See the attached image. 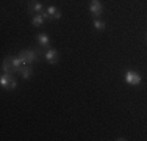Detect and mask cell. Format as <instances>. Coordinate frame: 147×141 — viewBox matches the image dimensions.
Masks as SVG:
<instances>
[{
    "label": "cell",
    "instance_id": "2",
    "mask_svg": "<svg viewBox=\"0 0 147 141\" xmlns=\"http://www.w3.org/2000/svg\"><path fill=\"white\" fill-rule=\"evenodd\" d=\"M124 79H125V82L128 85H131V86H138V85L141 83V75H139V72L131 70V69H128L124 72Z\"/></svg>",
    "mask_w": 147,
    "mask_h": 141
},
{
    "label": "cell",
    "instance_id": "4",
    "mask_svg": "<svg viewBox=\"0 0 147 141\" xmlns=\"http://www.w3.org/2000/svg\"><path fill=\"white\" fill-rule=\"evenodd\" d=\"M89 9H91V14L94 16V19L99 17L100 14L103 13V6H102V3H100V0H92L91 5H89Z\"/></svg>",
    "mask_w": 147,
    "mask_h": 141
},
{
    "label": "cell",
    "instance_id": "5",
    "mask_svg": "<svg viewBox=\"0 0 147 141\" xmlns=\"http://www.w3.org/2000/svg\"><path fill=\"white\" fill-rule=\"evenodd\" d=\"M36 39H38V42H39V45L42 49H49V45H50V38H49L47 33H39L36 36Z\"/></svg>",
    "mask_w": 147,
    "mask_h": 141
},
{
    "label": "cell",
    "instance_id": "9",
    "mask_svg": "<svg viewBox=\"0 0 147 141\" xmlns=\"http://www.w3.org/2000/svg\"><path fill=\"white\" fill-rule=\"evenodd\" d=\"M44 17H42V14H34V16L33 17H31V24H33V25L34 27H41V25H42V24H44Z\"/></svg>",
    "mask_w": 147,
    "mask_h": 141
},
{
    "label": "cell",
    "instance_id": "12",
    "mask_svg": "<svg viewBox=\"0 0 147 141\" xmlns=\"http://www.w3.org/2000/svg\"><path fill=\"white\" fill-rule=\"evenodd\" d=\"M16 86H17V80H16L14 75H11L9 77V83H8V88H6V89H16Z\"/></svg>",
    "mask_w": 147,
    "mask_h": 141
},
{
    "label": "cell",
    "instance_id": "11",
    "mask_svg": "<svg viewBox=\"0 0 147 141\" xmlns=\"http://www.w3.org/2000/svg\"><path fill=\"white\" fill-rule=\"evenodd\" d=\"M94 28H96V30H103V28H105V22H103V20H100L99 17H96V19H94Z\"/></svg>",
    "mask_w": 147,
    "mask_h": 141
},
{
    "label": "cell",
    "instance_id": "6",
    "mask_svg": "<svg viewBox=\"0 0 147 141\" xmlns=\"http://www.w3.org/2000/svg\"><path fill=\"white\" fill-rule=\"evenodd\" d=\"M31 72H33V68H31V64H24V66H20V69H19V75L22 77V79H25V80L30 79Z\"/></svg>",
    "mask_w": 147,
    "mask_h": 141
},
{
    "label": "cell",
    "instance_id": "1",
    "mask_svg": "<svg viewBox=\"0 0 147 141\" xmlns=\"http://www.w3.org/2000/svg\"><path fill=\"white\" fill-rule=\"evenodd\" d=\"M42 55V47L41 49H25V50L19 52V58L22 60L24 64H33L34 61H39V56Z\"/></svg>",
    "mask_w": 147,
    "mask_h": 141
},
{
    "label": "cell",
    "instance_id": "13",
    "mask_svg": "<svg viewBox=\"0 0 147 141\" xmlns=\"http://www.w3.org/2000/svg\"><path fill=\"white\" fill-rule=\"evenodd\" d=\"M146 41H147V38H146Z\"/></svg>",
    "mask_w": 147,
    "mask_h": 141
},
{
    "label": "cell",
    "instance_id": "10",
    "mask_svg": "<svg viewBox=\"0 0 147 141\" xmlns=\"http://www.w3.org/2000/svg\"><path fill=\"white\" fill-rule=\"evenodd\" d=\"M9 74H2V77H0V85H2V88H8V83H9Z\"/></svg>",
    "mask_w": 147,
    "mask_h": 141
},
{
    "label": "cell",
    "instance_id": "7",
    "mask_svg": "<svg viewBox=\"0 0 147 141\" xmlns=\"http://www.w3.org/2000/svg\"><path fill=\"white\" fill-rule=\"evenodd\" d=\"M28 9H30V13L39 14L41 11H44V6L41 5V3H36V2H30V5H28Z\"/></svg>",
    "mask_w": 147,
    "mask_h": 141
},
{
    "label": "cell",
    "instance_id": "8",
    "mask_svg": "<svg viewBox=\"0 0 147 141\" xmlns=\"http://www.w3.org/2000/svg\"><path fill=\"white\" fill-rule=\"evenodd\" d=\"M47 13L50 14L52 19H61V11L55 6H47Z\"/></svg>",
    "mask_w": 147,
    "mask_h": 141
},
{
    "label": "cell",
    "instance_id": "3",
    "mask_svg": "<svg viewBox=\"0 0 147 141\" xmlns=\"http://www.w3.org/2000/svg\"><path fill=\"white\" fill-rule=\"evenodd\" d=\"M45 60H47L50 64H57L58 63V60H59V54H58V50L57 49H53V47H49L47 50H45Z\"/></svg>",
    "mask_w": 147,
    "mask_h": 141
}]
</instances>
